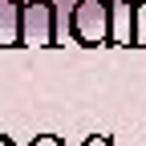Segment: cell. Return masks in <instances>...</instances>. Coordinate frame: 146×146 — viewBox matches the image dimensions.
I'll use <instances>...</instances> for the list:
<instances>
[{"instance_id": "1", "label": "cell", "mask_w": 146, "mask_h": 146, "mask_svg": "<svg viewBox=\"0 0 146 146\" xmlns=\"http://www.w3.org/2000/svg\"><path fill=\"white\" fill-rule=\"evenodd\" d=\"M0 4H33V0H0ZM53 4H57V8H73L77 0H53Z\"/></svg>"}]
</instances>
